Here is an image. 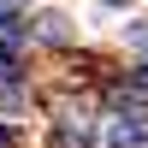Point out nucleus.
<instances>
[{"instance_id":"obj_2","label":"nucleus","mask_w":148,"mask_h":148,"mask_svg":"<svg viewBox=\"0 0 148 148\" xmlns=\"http://www.w3.org/2000/svg\"><path fill=\"white\" fill-rule=\"evenodd\" d=\"M53 148H101V130H89L83 119H59V130H53Z\"/></svg>"},{"instance_id":"obj_3","label":"nucleus","mask_w":148,"mask_h":148,"mask_svg":"<svg viewBox=\"0 0 148 148\" xmlns=\"http://www.w3.org/2000/svg\"><path fill=\"white\" fill-rule=\"evenodd\" d=\"M24 77V59H18V42H0V83H18Z\"/></svg>"},{"instance_id":"obj_5","label":"nucleus","mask_w":148,"mask_h":148,"mask_svg":"<svg viewBox=\"0 0 148 148\" xmlns=\"http://www.w3.org/2000/svg\"><path fill=\"white\" fill-rule=\"evenodd\" d=\"M142 83H148V59H142Z\"/></svg>"},{"instance_id":"obj_4","label":"nucleus","mask_w":148,"mask_h":148,"mask_svg":"<svg viewBox=\"0 0 148 148\" xmlns=\"http://www.w3.org/2000/svg\"><path fill=\"white\" fill-rule=\"evenodd\" d=\"M6 142H12V136H6V130H0V148H6Z\"/></svg>"},{"instance_id":"obj_1","label":"nucleus","mask_w":148,"mask_h":148,"mask_svg":"<svg viewBox=\"0 0 148 148\" xmlns=\"http://www.w3.org/2000/svg\"><path fill=\"white\" fill-rule=\"evenodd\" d=\"M101 148H148V113H119L101 125Z\"/></svg>"}]
</instances>
